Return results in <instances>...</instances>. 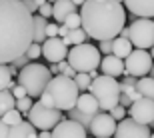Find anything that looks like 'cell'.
<instances>
[{
	"mask_svg": "<svg viewBox=\"0 0 154 138\" xmlns=\"http://www.w3.org/2000/svg\"><path fill=\"white\" fill-rule=\"evenodd\" d=\"M34 42V14L22 0H0V64L26 56Z\"/></svg>",
	"mask_w": 154,
	"mask_h": 138,
	"instance_id": "obj_1",
	"label": "cell"
},
{
	"mask_svg": "<svg viewBox=\"0 0 154 138\" xmlns=\"http://www.w3.org/2000/svg\"><path fill=\"white\" fill-rule=\"evenodd\" d=\"M82 28L88 38L114 40L126 26V8L118 0H86L80 6Z\"/></svg>",
	"mask_w": 154,
	"mask_h": 138,
	"instance_id": "obj_2",
	"label": "cell"
},
{
	"mask_svg": "<svg viewBox=\"0 0 154 138\" xmlns=\"http://www.w3.org/2000/svg\"><path fill=\"white\" fill-rule=\"evenodd\" d=\"M44 94L50 98V102H52L54 108L62 110V112H70V110L76 108L80 90H78V86H76L74 78H66V76L58 74L50 80L48 88L44 90Z\"/></svg>",
	"mask_w": 154,
	"mask_h": 138,
	"instance_id": "obj_3",
	"label": "cell"
},
{
	"mask_svg": "<svg viewBox=\"0 0 154 138\" xmlns=\"http://www.w3.org/2000/svg\"><path fill=\"white\" fill-rule=\"evenodd\" d=\"M54 78L50 72V68H46L44 64L30 62L24 68H20V74L16 76V82L20 86H24V90L28 92L30 98L40 100V96L44 94V90L48 88L50 80Z\"/></svg>",
	"mask_w": 154,
	"mask_h": 138,
	"instance_id": "obj_4",
	"label": "cell"
},
{
	"mask_svg": "<svg viewBox=\"0 0 154 138\" xmlns=\"http://www.w3.org/2000/svg\"><path fill=\"white\" fill-rule=\"evenodd\" d=\"M90 94L98 100L100 110L102 112H110V110L120 104V96H122V84L116 78L106 74H100L94 78L90 84Z\"/></svg>",
	"mask_w": 154,
	"mask_h": 138,
	"instance_id": "obj_5",
	"label": "cell"
},
{
	"mask_svg": "<svg viewBox=\"0 0 154 138\" xmlns=\"http://www.w3.org/2000/svg\"><path fill=\"white\" fill-rule=\"evenodd\" d=\"M66 60L76 72H92V70L100 68L102 54H100V48H96L94 44L82 42V44H76L70 48Z\"/></svg>",
	"mask_w": 154,
	"mask_h": 138,
	"instance_id": "obj_6",
	"label": "cell"
},
{
	"mask_svg": "<svg viewBox=\"0 0 154 138\" xmlns=\"http://www.w3.org/2000/svg\"><path fill=\"white\" fill-rule=\"evenodd\" d=\"M26 118L36 130H54V126L58 122L64 120V114H62V110L44 106L40 100H36L34 106L30 108V112L26 114Z\"/></svg>",
	"mask_w": 154,
	"mask_h": 138,
	"instance_id": "obj_7",
	"label": "cell"
},
{
	"mask_svg": "<svg viewBox=\"0 0 154 138\" xmlns=\"http://www.w3.org/2000/svg\"><path fill=\"white\" fill-rule=\"evenodd\" d=\"M130 42L134 48L150 50L154 46V20L152 18H136L130 24Z\"/></svg>",
	"mask_w": 154,
	"mask_h": 138,
	"instance_id": "obj_8",
	"label": "cell"
},
{
	"mask_svg": "<svg viewBox=\"0 0 154 138\" xmlns=\"http://www.w3.org/2000/svg\"><path fill=\"white\" fill-rule=\"evenodd\" d=\"M154 66V58L150 56L148 50H140V48H134L130 52V56L124 58V68L128 76H134V78H142V76H148L150 70Z\"/></svg>",
	"mask_w": 154,
	"mask_h": 138,
	"instance_id": "obj_9",
	"label": "cell"
},
{
	"mask_svg": "<svg viewBox=\"0 0 154 138\" xmlns=\"http://www.w3.org/2000/svg\"><path fill=\"white\" fill-rule=\"evenodd\" d=\"M128 116H130L132 120L140 122V124H148V126H152V122H154V100L140 96L138 100H134V102L130 104Z\"/></svg>",
	"mask_w": 154,
	"mask_h": 138,
	"instance_id": "obj_10",
	"label": "cell"
},
{
	"mask_svg": "<svg viewBox=\"0 0 154 138\" xmlns=\"http://www.w3.org/2000/svg\"><path fill=\"white\" fill-rule=\"evenodd\" d=\"M42 56L50 64H60L68 58V46L64 44V40L60 36L46 38V40L42 42Z\"/></svg>",
	"mask_w": 154,
	"mask_h": 138,
	"instance_id": "obj_11",
	"label": "cell"
},
{
	"mask_svg": "<svg viewBox=\"0 0 154 138\" xmlns=\"http://www.w3.org/2000/svg\"><path fill=\"white\" fill-rule=\"evenodd\" d=\"M150 136H152V132H150L148 124H140V122L132 120L130 116L118 122V128L114 132V138H150Z\"/></svg>",
	"mask_w": 154,
	"mask_h": 138,
	"instance_id": "obj_12",
	"label": "cell"
},
{
	"mask_svg": "<svg viewBox=\"0 0 154 138\" xmlns=\"http://www.w3.org/2000/svg\"><path fill=\"white\" fill-rule=\"evenodd\" d=\"M118 122L110 116V112H98L96 116H92L90 120V132L96 138H110L114 136Z\"/></svg>",
	"mask_w": 154,
	"mask_h": 138,
	"instance_id": "obj_13",
	"label": "cell"
},
{
	"mask_svg": "<svg viewBox=\"0 0 154 138\" xmlns=\"http://www.w3.org/2000/svg\"><path fill=\"white\" fill-rule=\"evenodd\" d=\"M52 138H86V128L78 120L64 118L62 122H58L56 126H54Z\"/></svg>",
	"mask_w": 154,
	"mask_h": 138,
	"instance_id": "obj_14",
	"label": "cell"
},
{
	"mask_svg": "<svg viewBox=\"0 0 154 138\" xmlns=\"http://www.w3.org/2000/svg\"><path fill=\"white\" fill-rule=\"evenodd\" d=\"M100 70H102V74L112 76V78H118V76H124L126 74L124 60L118 58V56H114V54H106V56H102Z\"/></svg>",
	"mask_w": 154,
	"mask_h": 138,
	"instance_id": "obj_15",
	"label": "cell"
},
{
	"mask_svg": "<svg viewBox=\"0 0 154 138\" xmlns=\"http://www.w3.org/2000/svg\"><path fill=\"white\" fill-rule=\"evenodd\" d=\"M76 112L78 114H84V116H96L98 112H102L100 110V104H98V100L94 96H92L90 92H80L78 96V102H76Z\"/></svg>",
	"mask_w": 154,
	"mask_h": 138,
	"instance_id": "obj_16",
	"label": "cell"
},
{
	"mask_svg": "<svg viewBox=\"0 0 154 138\" xmlns=\"http://www.w3.org/2000/svg\"><path fill=\"white\" fill-rule=\"evenodd\" d=\"M124 8L138 18H154V0H124Z\"/></svg>",
	"mask_w": 154,
	"mask_h": 138,
	"instance_id": "obj_17",
	"label": "cell"
},
{
	"mask_svg": "<svg viewBox=\"0 0 154 138\" xmlns=\"http://www.w3.org/2000/svg\"><path fill=\"white\" fill-rule=\"evenodd\" d=\"M76 8H78V6H76L72 0H56V2H54V10H52L54 22L64 24V20H66L72 12H76Z\"/></svg>",
	"mask_w": 154,
	"mask_h": 138,
	"instance_id": "obj_18",
	"label": "cell"
},
{
	"mask_svg": "<svg viewBox=\"0 0 154 138\" xmlns=\"http://www.w3.org/2000/svg\"><path fill=\"white\" fill-rule=\"evenodd\" d=\"M8 138H38V130H36L28 120H22L20 124L10 126Z\"/></svg>",
	"mask_w": 154,
	"mask_h": 138,
	"instance_id": "obj_19",
	"label": "cell"
},
{
	"mask_svg": "<svg viewBox=\"0 0 154 138\" xmlns=\"http://www.w3.org/2000/svg\"><path fill=\"white\" fill-rule=\"evenodd\" d=\"M134 50V46H132V42L128 40V38H122V36H116L114 40H112V54L118 58H128L130 56V52Z\"/></svg>",
	"mask_w": 154,
	"mask_h": 138,
	"instance_id": "obj_20",
	"label": "cell"
},
{
	"mask_svg": "<svg viewBox=\"0 0 154 138\" xmlns=\"http://www.w3.org/2000/svg\"><path fill=\"white\" fill-rule=\"evenodd\" d=\"M136 90L140 92V96L154 100V76H142V78H138Z\"/></svg>",
	"mask_w": 154,
	"mask_h": 138,
	"instance_id": "obj_21",
	"label": "cell"
},
{
	"mask_svg": "<svg viewBox=\"0 0 154 138\" xmlns=\"http://www.w3.org/2000/svg\"><path fill=\"white\" fill-rule=\"evenodd\" d=\"M16 86L10 64H0V90H10Z\"/></svg>",
	"mask_w": 154,
	"mask_h": 138,
	"instance_id": "obj_22",
	"label": "cell"
},
{
	"mask_svg": "<svg viewBox=\"0 0 154 138\" xmlns=\"http://www.w3.org/2000/svg\"><path fill=\"white\" fill-rule=\"evenodd\" d=\"M12 108H16V98L12 96V90H0V118Z\"/></svg>",
	"mask_w": 154,
	"mask_h": 138,
	"instance_id": "obj_23",
	"label": "cell"
},
{
	"mask_svg": "<svg viewBox=\"0 0 154 138\" xmlns=\"http://www.w3.org/2000/svg\"><path fill=\"white\" fill-rule=\"evenodd\" d=\"M46 26H48L46 18L40 14H34V42L42 44L46 40Z\"/></svg>",
	"mask_w": 154,
	"mask_h": 138,
	"instance_id": "obj_24",
	"label": "cell"
},
{
	"mask_svg": "<svg viewBox=\"0 0 154 138\" xmlns=\"http://www.w3.org/2000/svg\"><path fill=\"white\" fill-rule=\"evenodd\" d=\"M86 38H88V34L84 32V28H76V30H70L68 36H64L62 40H64V44L70 48V46H76V44L86 42Z\"/></svg>",
	"mask_w": 154,
	"mask_h": 138,
	"instance_id": "obj_25",
	"label": "cell"
},
{
	"mask_svg": "<svg viewBox=\"0 0 154 138\" xmlns=\"http://www.w3.org/2000/svg\"><path fill=\"white\" fill-rule=\"evenodd\" d=\"M2 122H6L8 126H14V124H20L22 122V112L18 108H12V110H8L4 116H2Z\"/></svg>",
	"mask_w": 154,
	"mask_h": 138,
	"instance_id": "obj_26",
	"label": "cell"
},
{
	"mask_svg": "<svg viewBox=\"0 0 154 138\" xmlns=\"http://www.w3.org/2000/svg\"><path fill=\"white\" fill-rule=\"evenodd\" d=\"M74 82L76 86H78V90H90V84H92V78L88 72H78V74L74 76Z\"/></svg>",
	"mask_w": 154,
	"mask_h": 138,
	"instance_id": "obj_27",
	"label": "cell"
},
{
	"mask_svg": "<svg viewBox=\"0 0 154 138\" xmlns=\"http://www.w3.org/2000/svg\"><path fill=\"white\" fill-rule=\"evenodd\" d=\"M64 26L70 30H76V28H82V16H80V12H72L66 20H64Z\"/></svg>",
	"mask_w": 154,
	"mask_h": 138,
	"instance_id": "obj_28",
	"label": "cell"
},
{
	"mask_svg": "<svg viewBox=\"0 0 154 138\" xmlns=\"http://www.w3.org/2000/svg\"><path fill=\"white\" fill-rule=\"evenodd\" d=\"M122 96H126L128 100H132V102L138 100V98H140V92L136 90V84H124V82H122Z\"/></svg>",
	"mask_w": 154,
	"mask_h": 138,
	"instance_id": "obj_29",
	"label": "cell"
},
{
	"mask_svg": "<svg viewBox=\"0 0 154 138\" xmlns=\"http://www.w3.org/2000/svg\"><path fill=\"white\" fill-rule=\"evenodd\" d=\"M32 106H34V98H30V96H26V98H20V100H16V108L20 110L22 114H28Z\"/></svg>",
	"mask_w": 154,
	"mask_h": 138,
	"instance_id": "obj_30",
	"label": "cell"
},
{
	"mask_svg": "<svg viewBox=\"0 0 154 138\" xmlns=\"http://www.w3.org/2000/svg\"><path fill=\"white\" fill-rule=\"evenodd\" d=\"M40 56H42V44L32 42V44H30V48H28V52H26V58L34 62V60H38Z\"/></svg>",
	"mask_w": 154,
	"mask_h": 138,
	"instance_id": "obj_31",
	"label": "cell"
},
{
	"mask_svg": "<svg viewBox=\"0 0 154 138\" xmlns=\"http://www.w3.org/2000/svg\"><path fill=\"white\" fill-rule=\"evenodd\" d=\"M126 114H128V110H126L124 106H122V104H118V106H114V108L110 110V116H112V118H114L116 122L124 120V118H126Z\"/></svg>",
	"mask_w": 154,
	"mask_h": 138,
	"instance_id": "obj_32",
	"label": "cell"
},
{
	"mask_svg": "<svg viewBox=\"0 0 154 138\" xmlns=\"http://www.w3.org/2000/svg\"><path fill=\"white\" fill-rule=\"evenodd\" d=\"M52 10H54V4H52V2H46V4H42L38 8V14H40V16H44V18H50Z\"/></svg>",
	"mask_w": 154,
	"mask_h": 138,
	"instance_id": "obj_33",
	"label": "cell"
},
{
	"mask_svg": "<svg viewBox=\"0 0 154 138\" xmlns=\"http://www.w3.org/2000/svg\"><path fill=\"white\" fill-rule=\"evenodd\" d=\"M12 96L16 98V100H20V98H26V96H28V92L24 90V86H20V84H16V86L12 88Z\"/></svg>",
	"mask_w": 154,
	"mask_h": 138,
	"instance_id": "obj_34",
	"label": "cell"
},
{
	"mask_svg": "<svg viewBox=\"0 0 154 138\" xmlns=\"http://www.w3.org/2000/svg\"><path fill=\"white\" fill-rule=\"evenodd\" d=\"M58 24L54 22H48V26H46V38H54V36H58Z\"/></svg>",
	"mask_w": 154,
	"mask_h": 138,
	"instance_id": "obj_35",
	"label": "cell"
},
{
	"mask_svg": "<svg viewBox=\"0 0 154 138\" xmlns=\"http://www.w3.org/2000/svg\"><path fill=\"white\" fill-rule=\"evenodd\" d=\"M8 130H10V126L6 122H2V118H0V138H8Z\"/></svg>",
	"mask_w": 154,
	"mask_h": 138,
	"instance_id": "obj_36",
	"label": "cell"
},
{
	"mask_svg": "<svg viewBox=\"0 0 154 138\" xmlns=\"http://www.w3.org/2000/svg\"><path fill=\"white\" fill-rule=\"evenodd\" d=\"M100 50H102V52H108V54H112V40H104V42H100Z\"/></svg>",
	"mask_w": 154,
	"mask_h": 138,
	"instance_id": "obj_37",
	"label": "cell"
},
{
	"mask_svg": "<svg viewBox=\"0 0 154 138\" xmlns=\"http://www.w3.org/2000/svg\"><path fill=\"white\" fill-rule=\"evenodd\" d=\"M68 32H70V28H66L64 24H60V28H58V36L64 38V36H68Z\"/></svg>",
	"mask_w": 154,
	"mask_h": 138,
	"instance_id": "obj_38",
	"label": "cell"
},
{
	"mask_svg": "<svg viewBox=\"0 0 154 138\" xmlns=\"http://www.w3.org/2000/svg\"><path fill=\"white\" fill-rule=\"evenodd\" d=\"M50 72L52 76H58L60 74V64H50Z\"/></svg>",
	"mask_w": 154,
	"mask_h": 138,
	"instance_id": "obj_39",
	"label": "cell"
},
{
	"mask_svg": "<svg viewBox=\"0 0 154 138\" xmlns=\"http://www.w3.org/2000/svg\"><path fill=\"white\" fill-rule=\"evenodd\" d=\"M120 36H122V38H128V40H130V26H128V28H122V32H120Z\"/></svg>",
	"mask_w": 154,
	"mask_h": 138,
	"instance_id": "obj_40",
	"label": "cell"
},
{
	"mask_svg": "<svg viewBox=\"0 0 154 138\" xmlns=\"http://www.w3.org/2000/svg\"><path fill=\"white\" fill-rule=\"evenodd\" d=\"M38 138H52V130H40Z\"/></svg>",
	"mask_w": 154,
	"mask_h": 138,
	"instance_id": "obj_41",
	"label": "cell"
},
{
	"mask_svg": "<svg viewBox=\"0 0 154 138\" xmlns=\"http://www.w3.org/2000/svg\"><path fill=\"white\" fill-rule=\"evenodd\" d=\"M46 2H48V0H34L36 8H40V6H42V4H46Z\"/></svg>",
	"mask_w": 154,
	"mask_h": 138,
	"instance_id": "obj_42",
	"label": "cell"
},
{
	"mask_svg": "<svg viewBox=\"0 0 154 138\" xmlns=\"http://www.w3.org/2000/svg\"><path fill=\"white\" fill-rule=\"evenodd\" d=\"M88 74H90V78H92V80H94V78H98V76H100V74H98V70H92V72H88Z\"/></svg>",
	"mask_w": 154,
	"mask_h": 138,
	"instance_id": "obj_43",
	"label": "cell"
},
{
	"mask_svg": "<svg viewBox=\"0 0 154 138\" xmlns=\"http://www.w3.org/2000/svg\"><path fill=\"white\" fill-rule=\"evenodd\" d=\"M72 2H74L76 6H82V4H84V2H86V0H72Z\"/></svg>",
	"mask_w": 154,
	"mask_h": 138,
	"instance_id": "obj_44",
	"label": "cell"
},
{
	"mask_svg": "<svg viewBox=\"0 0 154 138\" xmlns=\"http://www.w3.org/2000/svg\"><path fill=\"white\" fill-rule=\"evenodd\" d=\"M150 56L154 58V46H152V48H150Z\"/></svg>",
	"mask_w": 154,
	"mask_h": 138,
	"instance_id": "obj_45",
	"label": "cell"
},
{
	"mask_svg": "<svg viewBox=\"0 0 154 138\" xmlns=\"http://www.w3.org/2000/svg\"><path fill=\"white\" fill-rule=\"evenodd\" d=\"M48 2H52V4H54V2H56V0H48Z\"/></svg>",
	"mask_w": 154,
	"mask_h": 138,
	"instance_id": "obj_46",
	"label": "cell"
},
{
	"mask_svg": "<svg viewBox=\"0 0 154 138\" xmlns=\"http://www.w3.org/2000/svg\"><path fill=\"white\" fill-rule=\"evenodd\" d=\"M150 138H154V132H152V136H150Z\"/></svg>",
	"mask_w": 154,
	"mask_h": 138,
	"instance_id": "obj_47",
	"label": "cell"
},
{
	"mask_svg": "<svg viewBox=\"0 0 154 138\" xmlns=\"http://www.w3.org/2000/svg\"><path fill=\"white\" fill-rule=\"evenodd\" d=\"M152 20H154V18H152Z\"/></svg>",
	"mask_w": 154,
	"mask_h": 138,
	"instance_id": "obj_48",
	"label": "cell"
}]
</instances>
